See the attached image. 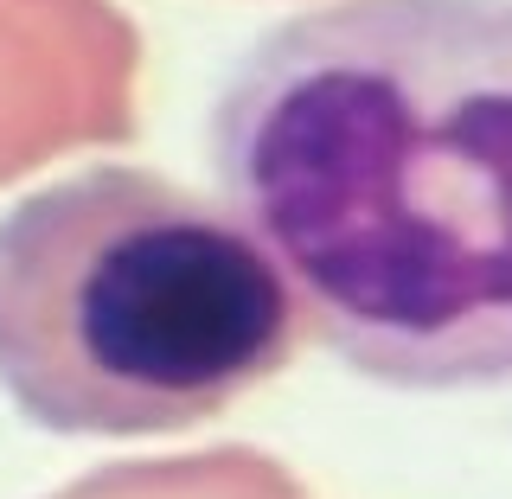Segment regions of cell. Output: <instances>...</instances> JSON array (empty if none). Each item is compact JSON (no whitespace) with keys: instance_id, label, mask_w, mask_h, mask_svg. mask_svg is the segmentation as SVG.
<instances>
[{"instance_id":"1","label":"cell","mask_w":512,"mask_h":499,"mask_svg":"<svg viewBox=\"0 0 512 499\" xmlns=\"http://www.w3.org/2000/svg\"><path fill=\"white\" fill-rule=\"evenodd\" d=\"M205 135L352 372L512 378V0H308L231 58Z\"/></svg>"},{"instance_id":"2","label":"cell","mask_w":512,"mask_h":499,"mask_svg":"<svg viewBox=\"0 0 512 499\" xmlns=\"http://www.w3.org/2000/svg\"><path fill=\"white\" fill-rule=\"evenodd\" d=\"M295 333V288L231 199L96 160L0 205V391L45 429L199 423Z\"/></svg>"}]
</instances>
